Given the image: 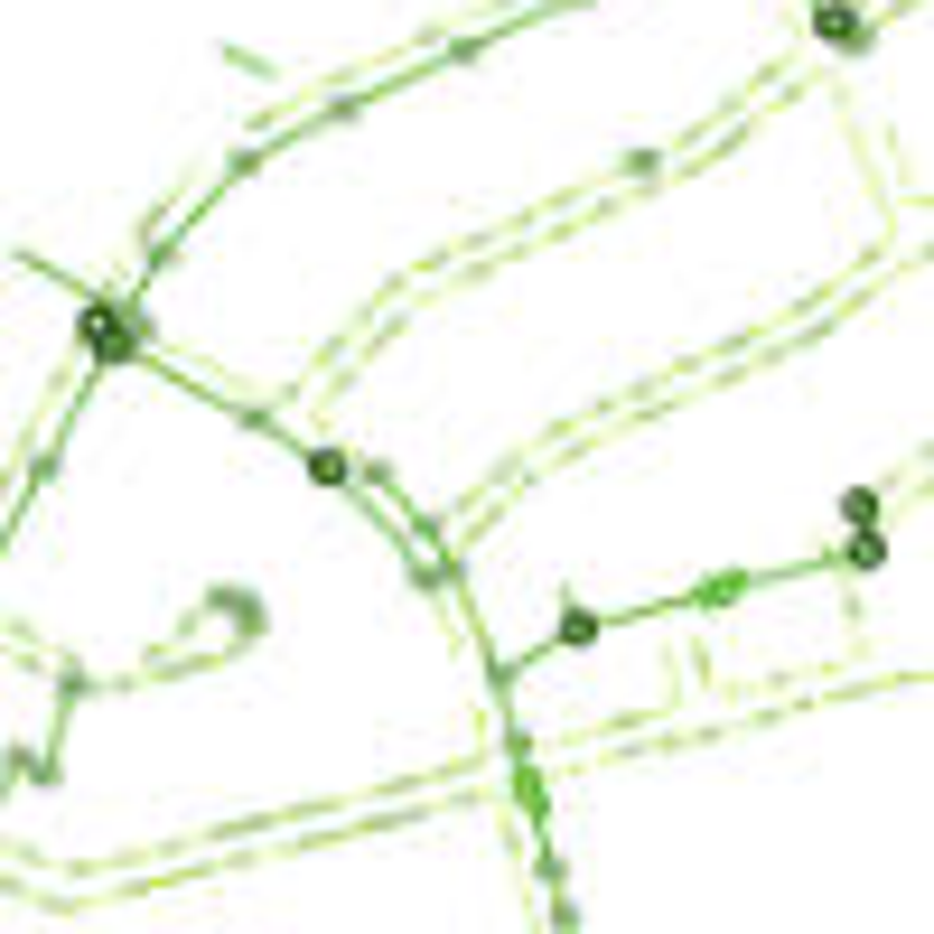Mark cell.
Returning <instances> with one entry per match:
<instances>
[{"instance_id": "7a4b0ae2", "label": "cell", "mask_w": 934, "mask_h": 934, "mask_svg": "<svg viewBox=\"0 0 934 934\" xmlns=\"http://www.w3.org/2000/svg\"><path fill=\"white\" fill-rule=\"evenodd\" d=\"M308 477H318V487H355V467L337 458V449H308Z\"/></svg>"}, {"instance_id": "6da1fadb", "label": "cell", "mask_w": 934, "mask_h": 934, "mask_svg": "<svg viewBox=\"0 0 934 934\" xmlns=\"http://www.w3.org/2000/svg\"><path fill=\"white\" fill-rule=\"evenodd\" d=\"M813 28H822V38H832V47H860V38H869V28L850 20V10H813Z\"/></svg>"}]
</instances>
